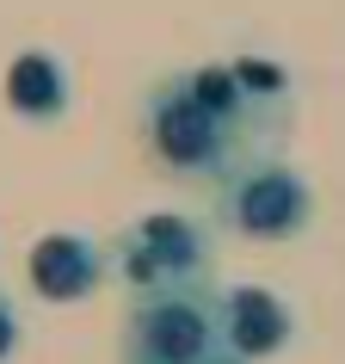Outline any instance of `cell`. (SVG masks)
Instances as JSON below:
<instances>
[{
  "label": "cell",
  "mask_w": 345,
  "mask_h": 364,
  "mask_svg": "<svg viewBox=\"0 0 345 364\" xmlns=\"http://www.w3.org/2000/svg\"><path fill=\"white\" fill-rule=\"evenodd\" d=\"M296 99L259 93L234 62L172 68L142 93V149L192 186H222L229 173L284 154Z\"/></svg>",
  "instance_id": "cell-1"
},
{
  "label": "cell",
  "mask_w": 345,
  "mask_h": 364,
  "mask_svg": "<svg viewBox=\"0 0 345 364\" xmlns=\"http://www.w3.org/2000/svg\"><path fill=\"white\" fill-rule=\"evenodd\" d=\"M117 364H253L229 333V309L216 284L154 290L130 296L124 333H117Z\"/></svg>",
  "instance_id": "cell-2"
},
{
  "label": "cell",
  "mask_w": 345,
  "mask_h": 364,
  "mask_svg": "<svg viewBox=\"0 0 345 364\" xmlns=\"http://www.w3.org/2000/svg\"><path fill=\"white\" fill-rule=\"evenodd\" d=\"M111 266L130 284V296H154V290H185L216 278V235L197 216L154 210L136 216L130 229L111 241Z\"/></svg>",
  "instance_id": "cell-3"
},
{
  "label": "cell",
  "mask_w": 345,
  "mask_h": 364,
  "mask_svg": "<svg viewBox=\"0 0 345 364\" xmlns=\"http://www.w3.org/2000/svg\"><path fill=\"white\" fill-rule=\"evenodd\" d=\"M308 223H314V186L296 167H284L278 154L229 173L216 186V229L234 235V241L278 247V241L308 235Z\"/></svg>",
  "instance_id": "cell-4"
},
{
  "label": "cell",
  "mask_w": 345,
  "mask_h": 364,
  "mask_svg": "<svg viewBox=\"0 0 345 364\" xmlns=\"http://www.w3.org/2000/svg\"><path fill=\"white\" fill-rule=\"evenodd\" d=\"M105 266H111L105 247H93L75 229H56L31 247V290L43 303H80V296H93L105 284Z\"/></svg>",
  "instance_id": "cell-5"
},
{
  "label": "cell",
  "mask_w": 345,
  "mask_h": 364,
  "mask_svg": "<svg viewBox=\"0 0 345 364\" xmlns=\"http://www.w3.org/2000/svg\"><path fill=\"white\" fill-rule=\"evenodd\" d=\"M222 309H229L234 346H241L253 364H259V358H278V352L296 340V315H290V303H284V296H271L265 284H234V290H222Z\"/></svg>",
  "instance_id": "cell-6"
},
{
  "label": "cell",
  "mask_w": 345,
  "mask_h": 364,
  "mask_svg": "<svg viewBox=\"0 0 345 364\" xmlns=\"http://www.w3.org/2000/svg\"><path fill=\"white\" fill-rule=\"evenodd\" d=\"M6 105H13L25 124H62L68 105H75V87H68L62 56H50V50L13 56V68H6Z\"/></svg>",
  "instance_id": "cell-7"
},
{
  "label": "cell",
  "mask_w": 345,
  "mask_h": 364,
  "mask_svg": "<svg viewBox=\"0 0 345 364\" xmlns=\"http://www.w3.org/2000/svg\"><path fill=\"white\" fill-rule=\"evenodd\" d=\"M19 340H25L19 303H13V296H6V290H0V364H6V358H13V352H19Z\"/></svg>",
  "instance_id": "cell-8"
}]
</instances>
